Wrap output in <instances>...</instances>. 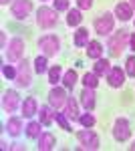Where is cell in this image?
<instances>
[{
	"mask_svg": "<svg viewBox=\"0 0 135 151\" xmlns=\"http://www.w3.org/2000/svg\"><path fill=\"white\" fill-rule=\"evenodd\" d=\"M38 45L43 48L45 57H53V55H56V50H58V38L56 36H43Z\"/></svg>",
	"mask_w": 135,
	"mask_h": 151,
	"instance_id": "obj_2",
	"label": "cell"
},
{
	"mask_svg": "<svg viewBox=\"0 0 135 151\" xmlns=\"http://www.w3.org/2000/svg\"><path fill=\"white\" fill-rule=\"evenodd\" d=\"M75 45H77V47H85V45H89V30L79 28L77 35H75Z\"/></svg>",
	"mask_w": 135,
	"mask_h": 151,
	"instance_id": "obj_17",
	"label": "cell"
},
{
	"mask_svg": "<svg viewBox=\"0 0 135 151\" xmlns=\"http://www.w3.org/2000/svg\"><path fill=\"white\" fill-rule=\"evenodd\" d=\"M65 115L71 119H79V109H77V103L73 99H67V113Z\"/></svg>",
	"mask_w": 135,
	"mask_h": 151,
	"instance_id": "obj_20",
	"label": "cell"
},
{
	"mask_svg": "<svg viewBox=\"0 0 135 151\" xmlns=\"http://www.w3.org/2000/svg\"><path fill=\"white\" fill-rule=\"evenodd\" d=\"M87 47H89V48H87V52H89L91 58H99V57H101V50H103V48H101V45H99L97 40H91Z\"/></svg>",
	"mask_w": 135,
	"mask_h": 151,
	"instance_id": "obj_18",
	"label": "cell"
},
{
	"mask_svg": "<svg viewBox=\"0 0 135 151\" xmlns=\"http://www.w3.org/2000/svg\"><path fill=\"white\" fill-rule=\"evenodd\" d=\"M131 48H135V35L131 36Z\"/></svg>",
	"mask_w": 135,
	"mask_h": 151,
	"instance_id": "obj_35",
	"label": "cell"
},
{
	"mask_svg": "<svg viewBox=\"0 0 135 151\" xmlns=\"http://www.w3.org/2000/svg\"><path fill=\"white\" fill-rule=\"evenodd\" d=\"M81 18H83V16H81L79 10H71V12H69V16H67V22L71 24V26H77V24L81 22Z\"/></svg>",
	"mask_w": 135,
	"mask_h": 151,
	"instance_id": "obj_23",
	"label": "cell"
},
{
	"mask_svg": "<svg viewBox=\"0 0 135 151\" xmlns=\"http://www.w3.org/2000/svg\"><path fill=\"white\" fill-rule=\"evenodd\" d=\"M131 149H133V151H135V143H133V145H131Z\"/></svg>",
	"mask_w": 135,
	"mask_h": 151,
	"instance_id": "obj_38",
	"label": "cell"
},
{
	"mask_svg": "<svg viewBox=\"0 0 135 151\" xmlns=\"http://www.w3.org/2000/svg\"><path fill=\"white\" fill-rule=\"evenodd\" d=\"M36 22L38 26H43V28H51V26H55L56 24V12L51 10V8H38V14H36Z\"/></svg>",
	"mask_w": 135,
	"mask_h": 151,
	"instance_id": "obj_1",
	"label": "cell"
},
{
	"mask_svg": "<svg viewBox=\"0 0 135 151\" xmlns=\"http://www.w3.org/2000/svg\"><path fill=\"white\" fill-rule=\"evenodd\" d=\"M4 77H8V79H16V70L12 69V67H4Z\"/></svg>",
	"mask_w": 135,
	"mask_h": 151,
	"instance_id": "obj_33",
	"label": "cell"
},
{
	"mask_svg": "<svg viewBox=\"0 0 135 151\" xmlns=\"http://www.w3.org/2000/svg\"><path fill=\"white\" fill-rule=\"evenodd\" d=\"M20 119H10V121H8V133H10V135H18V133H20Z\"/></svg>",
	"mask_w": 135,
	"mask_h": 151,
	"instance_id": "obj_22",
	"label": "cell"
},
{
	"mask_svg": "<svg viewBox=\"0 0 135 151\" xmlns=\"http://www.w3.org/2000/svg\"><path fill=\"white\" fill-rule=\"evenodd\" d=\"M40 121H43V125H48L51 123V111L46 109V107H40Z\"/></svg>",
	"mask_w": 135,
	"mask_h": 151,
	"instance_id": "obj_28",
	"label": "cell"
},
{
	"mask_svg": "<svg viewBox=\"0 0 135 151\" xmlns=\"http://www.w3.org/2000/svg\"><path fill=\"white\" fill-rule=\"evenodd\" d=\"M26 133H28V137H40V123H28Z\"/></svg>",
	"mask_w": 135,
	"mask_h": 151,
	"instance_id": "obj_24",
	"label": "cell"
},
{
	"mask_svg": "<svg viewBox=\"0 0 135 151\" xmlns=\"http://www.w3.org/2000/svg\"><path fill=\"white\" fill-rule=\"evenodd\" d=\"M22 52H24V42L20 38H14L10 45H8V50H6L8 60H18V58L22 57Z\"/></svg>",
	"mask_w": 135,
	"mask_h": 151,
	"instance_id": "obj_6",
	"label": "cell"
},
{
	"mask_svg": "<svg viewBox=\"0 0 135 151\" xmlns=\"http://www.w3.org/2000/svg\"><path fill=\"white\" fill-rule=\"evenodd\" d=\"M81 101H83V105H85L89 111L95 107V93H93L91 87H85V91L81 93Z\"/></svg>",
	"mask_w": 135,
	"mask_h": 151,
	"instance_id": "obj_13",
	"label": "cell"
},
{
	"mask_svg": "<svg viewBox=\"0 0 135 151\" xmlns=\"http://www.w3.org/2000/svg\"><path fill=\"white\" fill-rule=\"evenodd\" d=\"M79 141H81V145H83V149H97L99 147V137L93 131H81Z\"/></svg>",
	"mask_w": 135,
	"mask_h": 151,
	"instance_id": "obj_3",
	"label": "cell"
},
{
	"mask_svg": "<svg viewBox=\"0 0 135 151\" xmlns=\"http://www.w3.org/2000/svg\"><path fill=\"white\" fill-rule=\"evenodd\" d=\"M107 73H111L109 60H103V58H99V60H97V65H95V75H107Z\"/></svg>",
	"mask_w": 135,
	"mask_h": 151,
	"instance_id": "obj_19",
	"label": "cell"
},
{
	"mask_svg": "<svg viewBox=\"0 0 135 151\" xmlns=\"http://www.w3.org/2000/svg\"><path fill=\"white\" fill-rule=\"evenodd\" d=\"M129 133H131L129 123H127L125 119H117V121H115V129H113L115 139H117V141H125L127 137H129Z\"/></svg>",
	"mask_w": 135,
	"mask_h": 151,
	"instance_id": "obj_5",
	"label": "cell"
},
{
	"mask_svg": "<svg viewBox=\"0 0 135 151\" xmlns=\"http://www.w3.org/2000/svg\"><path fill=\"white\" fill-rule=\"evenodd\" d=\"M34 70L38 73V75H43L46 70V58L45 57H38L36 60H34Z\"/></svg>",
	"mask_w": 135,
	"mask_h": 151,
	"instance_id": "obj_25",
	"label": "cell"
},
{
	"mask_svg": "<svg viewBox=\"0 0 135 151\" xmlns=\"http://www.w3.org/2000/svg\"><path fill=\"white\" fill-rule=\"evenodd\" d=\"M22 113H24V117H32V115H36V101H34L32 97L24 101V105H22Z\"/></svg>",
	"mask_w": 135,
	"mask_h": 151,
	"instance_id": "obj_16",
	"label": "cell"
},
{
	"mask_svg": "<svg viewBox=\"0 0 135 151\" xmlns=\"http://www.w3.org/2000/svg\"><path fill=\"white\" fill-rule=\"evenodd\" d=\"M16 83H18L20 87H28V85H30V69H28V63H26V60H20V65H18Z\"/></svg>",
	"mask_w": 135,
	"mask_h": 151,
	"instance_id": "obj_4",
	"label": "cell"
},
{
	"mask_svg": "<svg viewBox=\"0 0 135 151\" xmlns=\"http://www.w3.org/2000/svg\"><path fill=\"white\" fill-rule=\"evenodd\" d=\"M16 105H18V95L14 93V91H6V93H4V99H2L4 111H6V113H12V111L16 109Z\"/></svg>",
	"mask_w": 135,
	"mask_h": 151,
	"instance_id": "obj_10",
	"label": "cell"
},
{
	"mask_svg": "<svg viewBox=\"0 0 135 151\" xmlns=\"http://www.w3.org/2000/svg\"><path fill=\"white\" fill-rule=\"evenodd\" d=\"M55 117H56V121H58V125L65 129V131H71V125H69V121L65 119V115H63V113H55Z\"/></svg>",
	"mask_w": 135,
	"mask_h": 151,
	"instance_id": "obj_29",
	"label": "cell"
},
{
	"mask_svg": "<svg viewBox=\"0 0 135 151\" xmlns=\"http://www.w3.org/2000/svg\"><path fill=\"white\" fill-rule=\"evenodd\" d=\"M0 2H2V4H8V0H0Z\"/></svg>",
	"mask_w": 135,
	"mask_h": 151,
	"instance_id": "obj_36",
	"label": "cell"
},
{
	"mask_svg": "<svg viewBox=\"0 0 135 151\" xmlns=\"http://www.w3.org/2000/svg\"><path fill=\"white\" fill-rule=\"evenodd\" d=\"M127 73H129L131 77H135V57L127 58Z\"/></svg>",
	"mask_w": 135,
	"mask_h": 151,
	"instance_id": "obj_31",
	"label": "cell"
},
{
	"mask_svg": "<svg viewBox=\"0 0 135 151\" xmlns=\"http://www.w3.org/2000/svg\"><path fill=\"white\" fill-rule=\"evenodd\" d=\"M75 83H77V73L75 70H69L67 75H65V85L67 87H75Z\"/></svg>",
	"mask_w": 135,
	"mask_h": 151,
	"instance_id": "obj_27",
	"label": "cell"
},
{
	"mask_svg": "<svg viewBox=\"0 0 135 151\" xmlns=\"http://www.w3.org/2000/svg\"><path fill=\"white\" fill-rule=\"evenodd\" d=\"M30 0H16L14 4H12V14L16 16V18H26L28 16V12H30Z\"/></svg>",
	"mask_w": 135,
	"mask_h": 151,
	"instance_id": "obj_8",
	"label": "cell"
},
{
	"mask_svg": "<svg viewBox=\"0 0 135 151\" xmlns=\"http://www.w3.org/2000/svg\"><path fill=\"white\" fill-rule=\"evenodd\" d=\"M61 79V67H53V69L48 70V83H53L56 85V81Z\"/></svg>",
	"mask_w": 135,
	"mask_h": 151,
	"instance_id": "obj_26",
	"label": "cell"
},
{
	"mask_svg": "<svg viewBox=\"0 0 135 151\" xmlns=\"http://www.w3.org/2000/svg\"><path fill=\"white\" fill-rule=\"evenodd\" d=\"M131 6H133V8H135V0H131Z\"/></svg>",
	"mask_w": 135,
	"mask_h": 151,
	"instance_id": "obj_37",
	"label": "cell"
},
{
	"mask_svg": "<svg viewBox=\"0 0 135 151\" xmlns=\"http://www.w3.org/2000/svg\"><path fill=\"white\" fill-rule=\"evenodd\" d=\"M111 28H113V16L105 12L101 18H97V22H95V30H97L99 35H107Z\"/></svg>",
	"mask_w": 135,
	"mask_h": 151,
	"instance_id": "obj_9",
	"label": "cell"
},
{
	"mask_svg": "<svg viewBox=\"0 0 135 151\" xmlns=\"http://www.w3.org/2000/svg\"><path fill=\"white\" fill-rule=\"evenodd\" d=\"M48 99H51V105L58 109V107H63V105L67 103V99H65V91L63 89H53L51 93H48Z\"/></svg>",
	"mask_w": 135,
	"mask_h": 151,
	"instance_id": "obj_11",
	"label": "cell"
},
{
	"mask_svg": "<svg viewBox=\"0 0 135 151\" xmlns=\"http://www.w3.org/2000/svg\"><path fill=\"white\" fill-rule=\"evenodd\" d=\"M115 14H117L121 20H129V18H131V6L125 4V2H121V4L115 6Z\"/></svg>",
	"mask_w": 135,
	"mask_h": 151,
	"instance_id": "obj_14",
	"label": "cell"
},
{
	"mask_svg": "<svg viewBox=\"0 0 135 151\" xmlns=\"http://www.w3.org/2000/svg\"><path fill=\"white\" fill-rule=\"evenodd\" d=\"M53 145H55V137H53L51 133H45V135H40V139H38V149L48 151V149H53Z\"/></svg>",
	"mask_w": 135,
	"mask_h": 151,
	"instance_id": "obj_15",
	"label": "cell"
},
{
	"mask_svg": "<svg viewBox=\"0 0 135 151\" xmlns=\"http://www.w3.org/2000/svg\"><path fill=\"white\" fill-rule=\"evenodd\" d=\"M83 83H85V87H91V89H95L99 81H97V75L95 73H87L85 77H83Z\"/></svg>",
	"mask_w": 135,
	"mask_h": 151,
	"instance_id": "obj_21",
	"label": "cell"
},
{
	"mask_svg": "<svg viewBox=\"0 0 135 151\" xmlns=\"http://www.w3.org/2000/svg\"><path fill=\"white\" fill-rule=\"evenodd\" d=\"M69 0H55V8L56 10H67Z\"/></svg>",
	"mask_w": 135,
	"mask_h": 151,
	"instance_id": "obj_32",
	"label": "cell"
},
{
	"mask_svg": "<svg viewBox=\"0 0 135 151\" xmlns=\"http://www.w3.org/2000/svg\"><path fill=\"white\" fill-rule=\"evenodd\" d=\"M125 81V75L121 69H111V73H109V85L111 87H121Z\"/></svg>",
	"mask_w": 135,
	"mask_h": 151,
	"instance_id": "obj_12",
	"label": "cell"
},
{
	"mask_svg": "<svg viewBox=\"0 0 135 151\" xmlns=\"http://www.w3.org/2000/svg\"><path fill=\"white\" fill-rule=\"evenodd\" d=\"M81 119V123L85 125V127H93L95 125V117L93 115H83V117H79Z\"/></svg>",
	"mask_w": 135,
	"mask_h": 151,
	"instance_id": "obj_30",
	"label": "cell"
},
{
	"mask_svg": "<svg viewBox=\"0 0 135 151\" xmlns=\"http://www.w3.org/2000/svg\"><path fill=\"white\" fill-rule=\"evenodd\" d=\"M79 2V8H91V4H93V0H77Z\"/></svg>",
	"mask_w": 135,
	"mask_h": 151,
	"instance_id": "obj_34",
	"label": "cell"
},
{
	"mask_svg": "<svg viewBox=\"0 0 135 151\" xmlns=\"http://www.w3.org/2000/svg\"><path fill=\"white\" fill-rule=\"evenodd\" d=\"M127 40H129V38H127V35H125V32H117V35L113 36L111 40H109V48H111L113 55H119V52L125 48Z\"/></svg>",
	"mask_w": 135,
	"mask_h": 151,
	"instance_id": "obj_7",
	"label": "cell"
}]
</instances>
